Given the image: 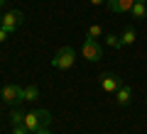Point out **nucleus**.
<instances>
[{"instance_id":"f257e3e1","label":"nucleus","mask_w":147,"mask_h":134,"mask_svg":"<svg viewBox=\"0 0 147 134\" xmlns=\"http://www.w3.org/2000/svg\"><path fill=\"white\" fill-rule=\"evenodd\" d=\"M52 122V112L49 110H32L25 115V127L30 129V134L39 132V129H47Z\"/></svg>"},{"instance_id":"f03ea898","label":"nucleus","mask_w":147,"mask_h":134,"mask_svg":"<svg viewBox=\"0 0 147 134\" xmlns=\"http://www.w3.org/2000/svg\"><path fill=\"white\" fill-rule=\"evenodd\" d=\"M74 63H76V51H74L71 47H61L52 59V66L59 68V71H69Z\"/></svg>"},{"instance_id":"7ed1b4c3","label":"nucleus","mask_w":147,"mask_h":134,"mask_svg":"<svg viewBox=\"0 0 147 134\" xmlns=\"http://www.w3.org/2000/svg\"><path fill=\"white\" fill-rule=\"evenodd\" d=\"M81 54H84L86 61H100V59H103V47L98 44V39H88V37H86Z\"/></svg>"},{"instance_id":"20e7f679","label":"nucleus","mask_w":147,"mask_h":134,"mask_svg":"<svg viewBox=\"0 0 147 134\" xmlns=\"http://www.w3.org/2000/svg\"><path fill=\"white\" fill-rule=\"evenodd\" d=\"M22 22H25V15H22L20 10H10V12H5V15H3V27H5L10 34L20 29Z\"/></svg>"},{"instance_id":"39448f33","label":"nucleus","mask_w":147,"mask_h":134,"mask_svg":"<svg viewBox=\"0 0 147 134\" xmlns=\"http://www.w3.org/2000/svg\"><path fill=\"white\" fill-rule=\"evenodd\" d=\"M3 100H5L7 105H20L22 103V88L20 85H5L3 88Z\"/></svg>"},{"instance_id":"423d86ee","label":"nucleus","mask_w":147,"mask_h":134,"mask_svg":"<svg viewBox=\"0 0 147 134\" xmlns=\"http://www.w3.org/2000/svg\"><path fill=\"white\" fill-rule=\"evenodd\" d=\"M120 85H123V81L115 76V73H103V76H100V88H103V93H115Z\"/></svg>"},{"instance_id":"0eeeda50","label":"nucleus","mask_w":147,"mask_h":134,"mask_svg":"<svg viewBox=\"0 0 147 134\" xmlns=\"http://www.w3.org/2000/svg\"><path fill=\"white\" fill-rule=\"evenodd\" d=\"M105 5H108L110 12H118V15H123V12H130V10H132L135 0H108Z\"/></svg>"},{"instance_id":"6e6552de","label":"nucleus","mask_w":147,"mask_h":134,"mask_svg":"<svg viewBox=\"0 0 147 134\" xmlns=\"http://www.w3.org/2000/svg\"><path fill=\"white\" fill-rule=\"evenodd\" d=\"M115 100H118L120 107L130 105V103H132V88H130V85H120V88L115 90Z\"/></svg>"},{"instance_id":"1a4fd4ad","label":"nucleus","mask_w":147,"mask_h":134,"mask_svg":"<svg viewBox=\"0 0 147 134\" xmlns=\"http://www.w3.org/2000/svg\"><path fill=\"white\" fill-rule=\"evenodd\" d=\"M130 15H132V20H145V15H147V7H145V0H135V5H132V10H130Z\"/></svg>"},{"instance_id":"9d476101","label":"nucleus","mask_w":147,"mask_h":134,"mask_svg":"<svg viewBox=\"0 0 147 134\" xmlns=\"http://www.w3.org/2000/svg\"><path fill=\"white\" fill-rule=\"evenodd\" d=\"M37 98H39V88L37 85H25L22 88V100H30L32 103V100H37Z\"/></svg>"},{"instance_id":"9b49d317","label":"nucleus","mask_w":147,"mask_h":134,"mask_svg":"<svg viewBox=\"0 0 147 134\" xmlns=\"http://www.w3.org/2000/svg\"><path fill=\"white\" fill-rule=\"evenodd\" d=\"M135 29H132V27H127V29L125 32H123V37H120V39H123V47H130V44H135Z\"/></svg>"},{"instance_id":"f8f14e48","label":"nucleus","mask_w":147,"mask_h":134,"mask_svg":"<svg viewBox=\"0 0 147 134\" xmlns=\"http://www.w3.org/2000/svg\"><path fill=\"white\" fill-rule=\"evenodd\" d=\"M10 122H12V127H15V124H25V115H22L20 110H12L10 112Z\"/></svg>"},{"instance_id":"ddd939ff","label":"nucleus","mask_w":147,"mask_h":134,"mask_svg":"<svg viewBox=\"0 0 147 134\" xmlns=\"http://www.w3.org/2000/svg\"><path fill=\"white\" fill-rule=\"evenodd\" d=\"M105 44H108V47L120 49L123 47V39H120V37H115V34H108V37H105Z\"/></svg>"},{"instance_id":"4468645a","label":"nucleus","mask_w":147,"mask_h":134,"mask_svg":"<svg viewBox=\"0 0 147 134\" xmlns=\"http://www.w3.org/2000/svg\"><path fill=\"white\" fill-rule=\"evenodd\" d=\"M100 34H103V27L100 25H91L88 27V39H98Z\"/></svg>"},{"instance_id":"2eb2a0df","label":"nucleus","mask_w":147,"mask_h":134,"mask_svg":"<svg viewBox=\"0 0 147 134\" xmlns=\"http://www.w3.org/2000/svg\"><path fill=\"white\" fill-rule=\"evenodd\" d=\"M12 134H30V129H27L25 124H15V127H12Z\"/></svg>"},{"instance_id":"dca6fc26","label":"nucleus","mask_w":147,"mask_h":134,"mask_svg":"<svg viewBox=\"0 0 147 134\" xmlns=\"http://www.w3.org/2000/svg\"><path fill=\"white\" fill-rule=\"evenodd\" d=\"M7 34H10V32H7L5 27H0V41H5V39H7Z\"/></svg>"},{"instance_id":"f3484780","label":"nucleus","mask_w":147,"mask_h":134,"mask_svg":"<svg viewBox=\"0 0 147 134\" xmlns=\"http://www.w3.org/2000/svg\"><path fill=\"white\" fill-rule=\"evenodd\" d=\"M91 5H103V3H108V0H88Z\"/></svg>"},{"instance_id":"a211bd4d","label":"nucleus","mask_w":147,"mask_h":134,"mask_svg":"<svg viewBox=\"0 0 147 134\" xmlns=\"http://www.w3.org/2000/svg\"><path fill=\"white\" fill-rule=\"evenodd\" d=\"M34 134H52L49 129H39V132H34Z\"/></svg>"},{"instance_id":"6ab92c4d","label":"nucleus","mask_w":147,"mask_h":134,"mask_svg":"<svg viewBox=\"0 0 147 134\" xmlns=\"http://www.w3.org/2000/svg\"><path fill=\"white\" fill-rule=\"evenodd\" d=\"M3 5H5V0H0V7H3Z\"/></svg>"},{"instance_id":"aec40b11","label":"nucleus","mask_w":147,"mask_h":134,"mask_svg":"<svg viewBox=\"0 0 147 134\" xmlns=\"http://www.w3.org/2000/svg\"><path fill=\"white\" fill-rule=\"evenodd\" d=\"M0 27H3V17H0Z\"/></svg>"}]
</instances>
